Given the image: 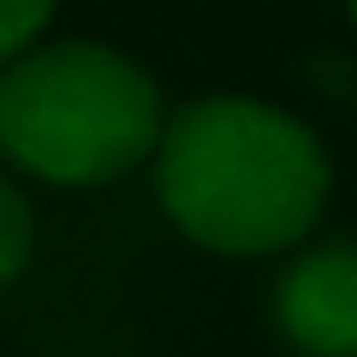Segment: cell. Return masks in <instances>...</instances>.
Instances as JSON below:
<instances>
[{"instance_id": "5", "label": "cell", "mask_w": 357, "mask_h": 357, "mask_svg": "<svg viewBox=\"0 0 357 357\" xmlns=\"http://www.w3.org/2000/svg\"><path fill=\"white\" fill-rule=\"evenodd\" d=\"M60 0H0V66H13L24 48H36L42 30L54 24Z\"/></svg>"}, {"instance_id": "4", "label": "cell", "mask_w": 357, "mask_h": 357, "mask_svg": "<svg viewBox=\"0 0 357 357\" xmlns=\"http://www.w3.org/2000/svg\"><path fill=\"white\" fill-rule=\"evenodd\" d=\"M30 250H36V215H30V197L18 191V178H6L0 167V286H13L24 274Z\"/></svg>"}, {"instance_id": "3", "label": "cell", "mask_w": 357, "mask_h": 357, "mask_svg": "<svg viewBox=\"0 0 357 357\" xmlns=\"http://www.w3.org/2000/svg\"><path fill=\"white\" fill-rule=\"evenodd\" d=\"M268 316L298 357H357V244L333 238L292 256Z\"/></svg>"}, {"instance_id": "1", "label": "cell", "mask_w": 357, "mask_h": 357, "mask_svg": "<svg viewBox=\"0 0 357 357\" xmlns=\"http://www.w3.org/2000/svg\"><path fill=\"white\" fill-rule=\"evenodd\" d=\"M155 197L178 238L215 256H274L316 232L333 197L328 143L256 96H203L155 143Z\"/></svg>"}, {"instance_id": "6", "label": "cell", "mask_w": 357, "mask_h": 357, "mask_svg": "<svg viewBox=\"0 0 357 357\" xmlns=\"http://www.w3.org/2000/svg\"><path fill=\"white\" fill-rule=\"evenodd\" d=\"M351 24H357V0H351Z\"/></svg>"}, {"instance_id": "2", "label": "cell", "mask_w": 357, "mask_h": 357, "mask_svg": "<svg viewBox=\"0 0 357 357\" xmlns=\"http://www.w3.org/2000/svg\"><path fill=\"white\" fill-rule=\"evenodd\" d=\"M161 126V84L107 42H36L0 66V161L42 185H114L155 155Z\"/></svg>"}]
</instances>
